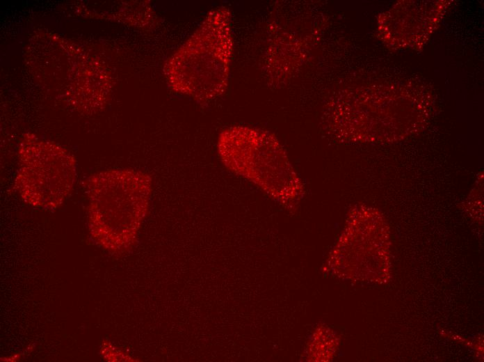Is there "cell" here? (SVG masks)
Returning a JSON list of instances; mask_svg holds the SVG:
<instances>
[{
	"label": "cell",
	"instance_id": "7a4b0ae2",
	"mask_svg": "<svg viewBox=\"0 0 484 362\" xmlns=\"http://www.w3.org/2000/svg\"><path fill=\"white\" fill-rule=\"evenodd\" d=\"M217 151L231 172L273 196L302 192L284 150L270 132L247 126H232L218 135Z\"/></svg>",
	"mask_w": 484,
	"mask_h": 362
},
{
	"label": "cell",
	"instance_id": "277c9868",
	"mask_svg": "<svg viewBox=\"0 0 484 362\" xmlns=\"http://www.w3.org/2000/svg\"><path fill=\"white\" fill-rule=\"evenodd\" d=\"M14 187L25 201L38 206L59 205L72 192L76 162L65 149L35 139L23 141Z\"/></svg>",
	"mask_w": 484,
	"mask_h": 362
},
{
	"label": "cell",
	"instance_id": "6da1fadb",
	"mask_svg": "<svg viewBox=\"0 0 484 362\" xmlns=\"http://www.w3.org/2000/svg\"><path fill=\"white\" fill-rule=\"evenodd\" d=\"M232 50L230 10L213 8L166 61L170 88L201 104L220 97L227 88Z\"/></svg>",
	"mask_w": 484,
	"mask_h": 362
},
{
	"label": "cell",
	"instance_id": "3957f363",
	"mask_svg": "<svg viewBox=\"0 0 484 362\" xmlns=\"http://www.w3.org/2000/svg\"><path fill=\"white\" fill-rule=\"evenodd\" d=\"M83 183L108 243L117 247L128 244L147 208L152 191L151 175L131 168L110 169L91 175Z\"/></svg>",
	"mask_w": 484,
	"mask_h": 362
}]
</instances>
